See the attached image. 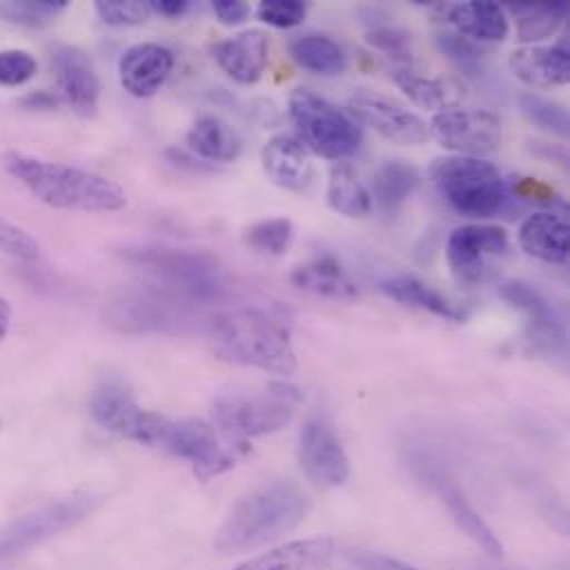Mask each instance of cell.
Masks as SVG:
<instances>
[{
	"instance_id": "1",
	"label": "cell",
	"mask_w": 570,
	"mask_h": 570,
	"mask_svg": "<svg viewBox=\"0 0 570 570\" xmlns=\"http://www.w3.org/2000/svg\"><path fill=\"white\" fill-rule=\"evenodd\" d=\"M212 353L229 364L254 366L276 375H293L297 357L291 342V322L261 306H236L209 315L205 331Z\"/></svg>"
},
{
	"instance_id": "2",
	"label": "cell",
	"mask_w": 570,
	"mask_h": 570,
	"mask_svg": "<svg viewBox=\"0 0 570 570\" xmlns=\"http://www.w3.org/2000/svg\"><path fill=\"white\" fill-rule=\"evenodd\" d=\"M311 513L308 495L291 480H274L243 498L216 535V551L238 556L293 533Z\"/></svg>"
},
{
	"instance_id": "3",
	"label": "cell",
	"mask_w": 570,
	"mask_h": 570,
	"mask_svg": "<svg viewBox=\"0 0 570 570\" xmlns=\"http://www.w3.org/2000/svg\"><path fill=\"white\" fill-rule=\"evenodd\" d=\"M0 165L33 198L53 209L120 212L127 205L120 185L85 169L31 158L18 151L2 154Z\"/></svg>"
},
{
	"instance_id": "4",
	"label": "cell",
	"mask_w": 570,
	"mask_h": 570,
	"mask_svg": "<svg viewBox=\"0 0 570 570\" xmlns=\"http://www.w3.org/2000/svg\"><path fill=\"white\" fill-rule=\"evenodd\" d=\"M120 258L134 269L147 274L154 285L163 286L198 306L225 302L232 295L225 269L216 258L200 252L142 245L122 249Z\"/></svg>"
},
{
	"instance_id": "5",
	"label": "cell",
	"mask_w": 570,
	"mask_h": 570,
	"mask_svg": "<svg viewBox=\"0 0 570 570\" xmlns=\"http://www.w3.org/2000/svg\"><path fill=\"white\" fill-rule=\"evenodd\" d=\"M111 326L125 333H165L185 335L205 331L209 315L200 306L158 285L131 286L118 291L105 308Z\"/></svg>"
},
{
	"instance_id": "6",
	"label": "cell",
	"mask_w": 570,
	"mask_h": 570,
	"mask_svg": "<svg viewBox=\"0 0 570 570\" xmlns=\"http://www.w3.org/2000/svg\"><path fill=\"white\" fill-rule=\"evenodd\" d=\"M429 176L451 209L466 218H493L509 203V185L495 165L482 158H438Z\"/></svg>"
},
{
	"instance_id": "7",
	"label": "cell",
	"mask_w": 570,
	"mask_h": 570,
	"mask_svg": "<svg viewBox=\"0 0 570 570\" xmlns=\"http://www.w3.org/2000/svg\"><path fill=\"white\" fill-rule=\"evenodd\" d=\"M302 393L286 384L272 382L256 393H234L216 402V422L227 442L247 451V442L254 438L272 435L293 420Z\"/></svg>"
},
{
	"instance_id": "8",
	"label": "cell",
	"mask_w": 570,
	"mask_h": 570,
	"mask_svg": "<svg viewBox=\"0 0 570 570\" xmlns=\"http://www.w3.org/2000/svg\"><path fill=\"white\" fill-rule=\"evenodd\" d=\"M102 498L89 491H78L67 498L47 502L36 511L18 518L7 529L0 531V569L13 564L42 542L73 529L87 520Z\"/></svg>"
},
{
	"instance_id": "9",
	"label": "cell",
	"mask_w": 570,
	"mask_h": 570,
	"mask_svg": "<svg viewBox=\"0 0 570 570\" xmlns=\"http://www.w3.org/2000/svg\"><path fill=\"white\" fill-rule=\"evenodd\" d=\"M288 114L299 142L313 154L342 160L360 149L362 131L344 111L308 89H295L288 98Z\"/></svg>"
},
{
	"instance_id": "10",
	"label": "cell",
	"mask_w": 570,
	"mask_h": 570,
	"mask_svg": "<svg viewBox=\"0 0 570 570\" xmlns=\"http://www.w3.org/2000/svg\"><path fill=\"white\" fill-rule=\"evenodd\" d=\"M91 415L94 420L125 438L145 446H154L160 449L167 426H169V417L147 411L142 406L136 404V400L120 386V384H102L94 395H91Z\"/></svg>"
},
{
	"instance_id": "11",
	"label": "cell",
	"mask_w": 570,
	"mask_h": 570,
	"mask_svg": "<svg viewBox=\"0 0 570 570\" xmlns=\"http://www.w3.org/2000/svg\"><path fill=\"white\" fill-rule=\"evenodd\" d=\"M160 449L187 460L203 482L234 469L238 455L245 453L238 446L223 442L216 429L203 420H171Z\"/></svg>"
},
{
	"instance_id": "12",
	"label": "cell",
	"mask_w": 570,
	"mask_h": 570,
	"mask_svg": "<svg viewBox=\"0 0 570 570\" xmlns=\"http://www.w3.org/2000/svg\"><path fill=\"white\" fill-rule=\"evenodd\" d=\"M431 136L455 156L482 158L502 145V122L487 109H444L429 122Z\"/></svg>"
},
{
	"instance_id": "13",
	"label": "cell",
	"mask_w": 570,
	"mask_h": 570,
	"mask_svg": "<svg viewBox=\"0 0 570 570\" xmlns=\"http://www.w3.org/2000/svg\"><path fill=\"white\" fill-rule=\"evenodd\" d=\"M509 252V236L502 227L466 225L451 234L446 258L460 283L480 285L491 274L498 261Z\"/></svg>"
},
{
	"instance_id": "14",
	"label": "cell",
	"mask_w": 570,
	"mask_h": 570,
	"mask_svg": "<svg viewBox=\"0 0 570 570\" xmlns=\"http://www.w3.org/2000/svg\"><path fill=\"white\" fill-rule=\"evenodd\" d=\"M297 458L306 478L322 489H337L351 475L348 455L326 415H313L304 424Z\"/></svg>"
},
{
	"instance_id": "15",
	"label": "cell",
	"mask_w": 570,
	"mask_h": 570,
	"mask_svg": "<svg viewBox=\"0 0 570 570\" xmlns=\"http://www.w3.org/2000/svg\"><path fill=\"white\" fill-rule=\"evenodd\" d=\"M351 114L366 127H371L382 138L397 142V145H422L431 138L429 125L400 102L375 94L360 89L348 100Z\"/></svg>"
},
{
	"instance_id": "16",
	"label": "cell",
	"mask_w": 570,
	"mask_h": 570,
	"mask_svg": "<svg viewBox=\"0 0 570 570\" xmlns=\"http://www.w3.org/2000/svg\"><path fill=\"white\" fill-rule=\"evenodd\" d=\"M500 293L511 306L527 315V333L535 348L551 355L567 353V326L553 304L538 288L522 281H511L502 285Z\"/></svg>"
},
{
	"instance_id": "17",
	"label": "cell",
	"mask_w": 570,
	"mask_h": 570,
	"mask_svg": "<svg viewBox=\"0 0 570 570\" xmlns=\"http://www.w3.org/2000/svg\"><path fill=\"white\" fill-rule=\"evenodd\" d=\"M51 67L60 96L69 107L85 118L94 116L100 98V80L89 56L73 45H58L51 51Z\"/></svg>"
},
{
	"instance_id": "18",
	"label": "cell",
	"mask_w": 570,
	"mask_h": 570,
	"mask_svg": "<svg viewBox=\"0 0 570 570\" xmlns=\"http://www.w3.org/2000/svg\"><path fill=\"white\" fill-rule=\"evenodd\" d=\"M422 480L431 487V491L440 498V502L446 507L449 515L458 524L464 535H469L491 560H502L504 558V547L495 531L484 522V518L473 509V504L466 500V495L460 491V487L446 478L438 469H424L422 466Z\"/></svg>"
},
{
	"instance_id": "19",
	"label": "cell",
	"mask_w": 570,
	"mask_h": 570,
	"mask_svg": "<svg viewBox=\"0 0 570 570\" xmlns=\"http://www.w3.org/2000/svg\"><path fill=\"white\" fill-rule=\"evenodd\" d=\"M174 71V53L158 42L129 47L118 62L122 89L134 98H151Z\"/></svg>"
},
{
	"instance_id": "20",
	"label": "cell",
	"mask_w": 570,
	"mask_h": 570,
	"mask_svg": "<svg viewBox=\"0 0 570 570\" xmlns=\"http://www.w3.org/2000/svg\"><path fill=\"white\" fill-rule=\"evenodd\" d=\"M218 67L240 85H254L263 78L269 62V38L261 29L243 31L212 47Z\"/></svg>"
},
{
	"instance_id": "21",
	"label": "cell",
	"mask_w": 570,
	"mask_h": 570,
	"mask_svg": "<svg viewBox=\"0 0 570 570\" xmlns=\"http://www.w3.org/2000/svg\"><path fill=\"white\" fill-rule=\"evenodd\" d=\"M263 167L274 185L286 191L304 194L313 185V165L308 149L293 136H274L263 149Z\"/></svg>"
},
{
	"instance_id": "22",
	"label": "cell",
	"mask_w": 570,
	"mask_h": 570,
	"mask_svg": "<svg viewBox=\"0 0 570 570\" xmlns=\"http://www.w3.org/2000/svg\"><path fill=\"white\" fill-rule=\"evenodd\" d=\"M511 69L529 87H562L570 78L569 42L562 40L551 47H522L513 51Z\"/></svg>"
},
{
	"instance_id": "23",
	"label": "cell",
	"mask_w": 570,
	"mask_h": 570,
	"mask_svg": "<svg viewBox=\"0 0 570 570\" xmlns=\"http://www.w3.org/2000/svg\"><path fill=\"white\" fill-rule=\"evenodd\" d=\"M444 18L469 40L500 42L509 36V16L502 4L491 0H469L442 7Z\"/></svg>"
},
{
	"instance_id": "24",
	"label": "cell",
	"mask_w": 570,
	"mask_h": 570,
	"mask_svg": "<svg viewBox=\"0 0 570 570\" xmlns=\"http://www.w3.org/2000/svg\"><path fill=\"white\" fill-rule=\"evenodd\" d=\"M520 247L551 265L569 263V223L556 214H533L520 227Z\"/></svg>"
},
{
	"instance_id": "25",
	"label": "cell",
	"mask_w": 570,
	"mask_h": 570,
	"mask_svg": "<svg viewBox=\"0 0 570 570\" xmlns=\"http://www.w3.org/2000/svg\"><path fill=\"white\" fill-rule=\"evenodd\" d=\"M335 553L331 538L295 540L274 551H267L236 570H326Z\"/></svg>"
},
{
	"instance_id": "26",
	"label": "cell",
	"mask_w": 570,
	"mask_h": 570,
	"mask_svg": "<svg viewBox=\"0 0 570 570\" xmlns=\"http://www.w3.org/2000/svg\"><path fill=\"white\" fill-rule=\"evenodd\" d=\"M189 149L209 163H234L243 151V138L238 131L218 116H200L189 134Z\"/></svg>"
},
{
	"instance_id": "27",
	"label": "cell",
	"mask_w": 570,
	"mask_h": 570,
	"mask_svg": "<svg viewBox=\"0 0 570 570\" xmlns=\"http://www.w3.org/2000/svg\"><path fill=\"white\" fill-rule=\"evenodd\" d=\"M291 283L299 291L326 299H355L360 295V288L348 278L342 265L328 256L297 267L291 274Z\"/></svg>"
},
{
	"instance_id": "28",
	"label": "cell",
	"mask_w": 570,
	"mask_h": 570,
	"mask_svg": "<svg viewBox=\"0 0 570 570\" xmlns=\"http://www.w3.org/2000/svg\"><path fill=\"white\" fill-rule=\"evenodd\" d=\"M382 291L404 304V306H411V308H420V311H426L435 317H442V320H449V322H464L466 320V313L455 306L449 297H444L440 291H435L433 286L413 278V276H397V278H389L382 283Z\"/></svg>"
},
{
	"instance_id": "29",
	"label": "cell",
	"mask_w": 570,
	"mask_h": 570,
	"mask_svg": "<svg viewBox=\"0 0 570 570\" xmlns=\"http://www.w3.org/2000/svg\"><path fill=\"white\" fill-rule=\"evenodd\" d=\"M420 187V174L404 160L384 163L373 176V196L380 212L389 218L397 216L413 191Z\"/></svg>"
},
{
	"instance_id": "30",
	"label": "cell",
	"mask_w": 570,
	"mask_h": 570,
	"mask_svg": "<svg viewBox=\"0 0 570 570\" xmlns=\"http://www.w3.org/2000/svg\"><path fill=\"white\" fill-rule=\"evenodd\" d=\"M328 207L346 218H366L373 209V200L357 171L346 163H335L328 171L326 187Z\"/></svg>"
},
{
	"instance_id": "31",
	"label": "cell",
	"mask_w": 570,
	"mask_h": 570,
	"mask_svg": "<svg viewBox=\"0 0 570 570\" xmlns=\"http://www.w3.org/2000/svg\"><path fill=\"white\" fill-rule=\"evenodd\" d=\"M291 58L306 71L320 76H340L346 69L344 49L328 36L304 33L291 40Z\"/></svg>"
},
{
	"instance_id": "32",
	"label": "cell",
	"mask_w": 570,
	"mask_h": 570,
	"mask_svg": "<svg viewBox=\"0 0 570 570\" xmlns=\"http://www.w3.org/2000/svg\"><path fill=\"white\" fill-rule=\"evenodd\" d=\"M509 9L515 16L518 36L522 42H538L553 36L569 16L567 2H515L509 4Z\"/></svg>"
},
{
	"instance_id": "33",
	"label": "cell",
	"mask_w": 570,
	"mask_h": 570,
	"mask_svg": "<svg viewBox=\"0 0 570 570\" xmlns=\"http://www.w3.org/2000/svg\"><path fill=\"white\" fill-rule=\"evenodd\" d=\"M391 78L415 105H420L424 109H442L444 111L446 105L451 102L449 87L438 78L415 71L413 65L411 67H393Z\"/></svg>"
},
{
	"instance_id": "34",
	"label": "cell",
	"mask_w": 570,
	"mask_h": 570,
	"mask_svg": "<svg viewBox=\"0 0 570 570\" xmlns=\"http://www.w3.org/2000/svg\"><path fill=\"white\" fill-rule=\"evenodd\" d=\"M67 9V0H4L0 18L22 27H42Z\"/></svg>"
},
{
	"instance_id": "35",
	"label": "cell",
	"mask_w": 570,
	"mask_h": 570,
	"mask_svg": "<svg viewBox=\"0 0 570 570\" xmlns=\"http://www.w3.org/2000/svg\"><path fill=\"white\" fill-rule=\"evenodd\" d=\"M245 243L265 256H285L293 243V223L288 218H272L247 229Z\"/></svg>"
},
{
	"instance_id": "36",
	"label": "cell",
	"mask_w": 570,
	"mask_h": 570,
	"mask_svg": "<svg viewBox=\"0 0 570 570\" xmlns=\"http://www.w3.org/2000/svg\"><path fill=\"white\" fill-rule=\"evenodd\" d=\"M520 107L524 116L538 125L544 131H551L556 136H569V114L562 105L542 98L538 94H522L520 96Z\"/></svg>"
},
{
	"instance_id": "37",
	"label": "cell",
	"mask_w": 570,
	"mask_h": 570,
	"mask_svg": "<svg viewBox=\"0 0 570 570\" xmlns=\"http://www.w3.org/2000/svg\"><path fill=\"white\" fill-rule=\"evenodd\" d=\"M368 45L400 62V67H411L413 62V47H411V36L393 24H371L366 31Z\"/></svg>"
},
{
	"instance_id": "38",
	"label": "cell",
	"mask_w": 570,
	"mask_h": 570,
	"mask_svg": "<svg viewBox=\"0 0 570 570\" xmlns=\"http://www.w3.org/2000/svg\"><path fill=\"white\" fill-rule=\"evenodd\" d=\"M96 13L111 27H136L149 20L154 13L149 2L138 0H98Z\"/></svg>"
},
{
	"instance_id": "39",
	"label": "cell",
	"mask_w": 570,
	"mask_h": 570,
	"mask_svg": "<svg viewBox=\"0 0 570 570\" xmlns=\"http://www.w3.org/2000/svg\"><path fill=\"white\" fill-rule=\"evenodd\" d=\"M38 69L36 58L24 49H7L0 51V85L2 87H20L33 78Z\"/></svg>"
},
{
	"instance_id": "40",
	"label": "cell",
	"mask_w": 570,
	"mask_h": 570,
	"mask_svg": "<svg viewBox=\"0 0 570 570\" xmlns=\"http://www.w3.org/2000/svg\"><path fill=\"white\" fill-rule=\"evenodd\" d=\"M438 47L449 56V60H453L464 71L475 73L482 67V49L460 33H440Z\"/></svg>"
},
{
	"instance_id": "41",
	"label": "cell",
	"mask_w": 570,
	"mask_h": 570,
	"mask_svg": "<svg viewBox=\"0 0 570 570\" xmlns=\"http://www.w3.org/2000/svg\"><path fill=\"white\" fill-rule=\"evenodd\" d=\"M258 18L272 27L288 29L306 18V4L295 0H265L258 7Z\"/></svg>"
},
{
	"instance_id": "42",
	"label": "cell",
	"mask_w": 570,
	"mask_h": 570,
	"mask_svg": "<svg viewBox=\"0 0 570 570\" xmlns=\"http://www.w3.org/2000/svg\"><path fill=\"white\" fill-rule=\"evenodd\" d=\"M0 254H7L18 261H36L38 243L24 229L0 218Z\"/></svg>"
},
{
	"instance_id": "43",
	"label": "cell",
	"mask_w": 570,
	"mask_h": 570,
	"mask_svg": "<svg viewBox=\"0 0 570 570\" xmlns=\"http://www.w3.org/2000/svg\"><path fill=\"white\" fill-rule=\"evenodd\" d=\"M212 7H214V13L218 16V20L225 24H240L252 13V7L243 0H214Z\"/></svg>"
},
{
	"instance_id": "44",
	"label": "cell",
	"mask_w": 570,
	"mask_h": 570,
	"mask_svg": "<svg viewBox=\"0 0 570 570\" xmlns=\"http://www.w3.org/2000/svg\"><path fill=\"white\" fill-rule=\"evenodd\" d=\"M353 562L362 570H424L413 567V564H406V562H400V560H393V558H386V556H380V553H357L353 558Z\"/></svg>"
},
{
	"instance_id": "45",
	"label": "cell",
	"mask_w": 570,
	"mask_h": 570,
	"mask_svg": "<svg viewBox=\"0 0 570 570\" xmlns=\"http://www.w3.org/2000/svg\"><path fill=\"white\" fill-rule=\"evenodd\" d=\"M62 102L60 96L56 94H49V91H36V94H29L20 100V107L24 109H31V111H49V109H56L58 105Z\"/></svg>"
},
{
	"instance_id": "46",
	"label": "cell",
	"mask_w": 570,
	"mask_h": 570,
	"mask_svg": "<svg viewBox=\"0 0 570 570\" xmlns=\"http://www.w3.org/2000/svg\"><path fill=\"white\" fill-rule=\"evenodd\" d=\"M151 11L165 16V18H180L191 9L189 0H151Z\"/></svg>"
},
{
	"instance_id": "47",
	"label": "cell",
	"mask_w": 570,
	"mask_h": 570,
	"mask_svg": "<svg viewBox=\"0 0 570 570\" xmlns=\"http://www.w3.org/2000/svg\"><path fill=\"white\" fill-rule=\"evenodd\" d=\"M518 194L524 196V198L533 196V198L540 200V203H551V200H556V194H553L549 187H544V185H540V183H535V180H524V183L520 185ZM533 198H531V200H533Z\"/></svg>"
},
{
	"instance_id": "48",
	"label": "cell",
	"mask_w": 570,
	"mask_h": 570,
	"mask_svg": "<svg viewBox=\"0 0 570 570\" xmlns=\"http://www.w3.org/2000/svg\"><path fill=\"white\" fill-rule=\"evenodd\" d=\"M11 326V306L7 304V299L0 297V342L7 337Z\"/></svg>"
}]
</instances>
